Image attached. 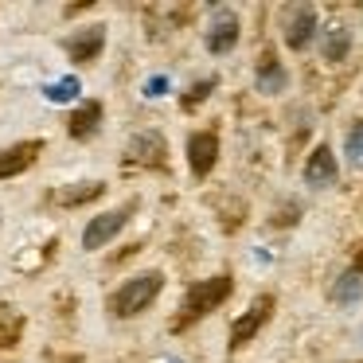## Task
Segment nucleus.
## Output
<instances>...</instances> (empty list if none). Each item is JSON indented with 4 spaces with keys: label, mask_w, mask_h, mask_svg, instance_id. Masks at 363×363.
I'll list each match as a JSON object with an SVG mask.
<instances>
[{
    "label": "nucleus",
    "mask_w": 363,
    "mask_h": 363,
    "mask_svg": "<svg viewBox=\"0 0 363 363\" xmlns=\"http://www.w3.org/2000/svg\"><path fill=\"white\" fill-rule=\"evenodd\" d=\"M238 32H242V28H238L235 12H219L215 24L207 28V51H211V55H227L230 48H238Z\"/></svg>",
    "instance_id": "obj_11"
},
{
    "label": "nucleus",
    "mask_w": 363,
    "mask_h": 363,
    "mask_svg": "<svg viewBox=\"0 0 363 363\" xmlns=\"http://www.w3.org/2000/svg\"><path fill=\"white\" fill-rule=\"evenodd\" d=\"M285 48L293 51H305L308 43H313V32H316V12L308 9V4H297V9L285 12Z\"/></svg>",
    "instance_id": "obj_7"
},
{
    "label": "nucleus",
    "mask_w": 363,
    "mask_h": 363,
    "mask_svg": "<svg viewBox=\"0 0 363 363\" xmlns=\"http://www.w3.org/2000/svg\"><path fill=\"white\" fill-rule=\"evenodd\" d=\"M332 301H336V305H355V301H363V274L359 269H347V274L332 285Z\"/></svg>",
    "instance_id": "obj_15"
},
{
    "label": "nucleus",
    "mask_w": 363,
    "mask_h": 363,
    "mask_svg": "<svg viewBox=\"0 0 363 363\" xmlns=\"http://www.w3.org/2000/svg\"><path fill=\"white\" fill-rule=\"evenodd\" d=\"M43 94H48V102H71L74 94H79V79H59V82H51L48 90H43Z\"/></svg>",
    "instance_id": "obj_19"
},
{
    "label": "nucleus",
    "mask_w": 363,
    "mask_h": 363,
    "mask_svg": "<svg viewBox=\"0 0 363 363\" xmlns=\"http://www.w3.org/2000/svg\"><path fill=\"white\" fill-rule=\"evenodd\" d=\"M258 90L262 94H281L285 90V71L274 51H262V59H258Z\"/></svg>",
    "instance_id": "obj_13"
},
{
    "label": "nucleus",
    "mask_w": 363,
    "mask_h": 363,
    "mask_svg": "<svg viewBox=\"0 0 363 363\" xmlns=\"http://www.w3.org/2000/svg\"><path fill=\"white\" fill-rule=\"evenodd\" d=\"M336 176H340V168H336L332 149H328V145H316L313 157L305 160V184H308V188H316V191H324V188L336 184Z\"/></svg>",
    "instance_id": "obj_9"
},
{
    "label": "nucleus",
    "mask_w": 363,
    "mask_h": 363,
    "mask_svg": "<svg viewBox=\"0 0 363 363\" xmlns=\"http://www.w3.org/2000/svg\"><path fill=\"white\" fill-rule=\"evenodd\" d=\"M160 289H164V274H160V269H145V274H137V277H129V281H121L118 289L110 293L106 308H110L118 320H129V316L145 313V308H149L152 301L160 297Z\"/></svg>",
    "instance_id": "obj_2"
},
{
    "label": "nucleus",
    "mask_w": 363,
    "mask_h": 363,
    "mask_svg": "<svg viewBox=\"0 0 363 363\" xmlns=\"http://www.w3.org/2000/svg\"><path fill=\"white\" fill-rule=\"evenodd\" d=\"M102 191H106L102 180H86V184H67V188H59L51 199H55L59 207H79V203H90V199H98Z\"/></svg>",
    "instance_id": "obj_14"
},
{
    "label": "nucleus",
    "mask_w": 363,
    "mask_h": 363,
    "mask_svg": "<svg viewBox=\"0 0 363 363\" xmlns=\"http://www.w3.org/2000/svg\"><path fill=\"white\" fill-rule=\"evenodd\" d=\"M164 90H168V79H160V74H157V79H149V86H145V94H149V98H160Z\"/></svg>",
    "instance_id": "obj_21"
},
{
    "label": "nucleus",
    "mask_w": 363,
    "mask_h": 363,
    "mask_svg": "<svg viewBox=\"0 0 363 363\" xmlns=\"http://www.w3.org/2000/svg\"><path fill=\"white\" fill-rule=\"evenodd\" d=\"M125 160H129V164H145V168H164V164H168V145H164V137H160L157 129H145V133H137L133 141H129V149H125Z\"/></svg>",
    "instance_id": "obj_5"
},
{
    "label": "nucleus",
    "mask_w": 363,
    "mask_h": 363,
    "mask_svg": "<svg viewBox=\"0 0 363 363\" xmlns=\"http://www.w3.org/2000/svg\"><path fill=\"white\" fill-rule=\"evenodd\" d=\"M215 160H219V137L215 133H191L188 137V164H191V176L196 180H207V172L215 168Z\"/></svg>",
    "instance_id": "obj_8"
},
{
    "label": "nucleus",
    "mask_w": 363,
    "mask_h": 363,
    "mask_svg": "<svg viewBox=\"0 0 363 363\" xmlns=\"http://www.w3.org/2000/svg\"><path fill=\"white\" fill-rule=\"evenodd\" d=\"M215 86H219V79H215V74H211V79H203V82H196V86H191L188 94H184V110H196V106L203 102V98H211V90H215Z\"/></svg>",
    "instance_id": "obj_20"
},
{
    "label": "nucleus",
    "mask_w": 363,
    "mask_h": 363,
    "mask_svg": "<svg viewBox=\"0 0 363 363\" xmlns=\"http://www.w3.org/2000/svg\"><path fill=\"white\" fill-rule=\"evenodd\" d=\"M98 121H102V102H82L79 110L71 113V121H67V133H71L74 141H82V137H90L98 129Z\"/></svg>",
    "instance_id": "obj_12"
},
{
    "label": "nucleus",
    "mask_w": 363,
    "mask_h": 363,
    "mask_svg": "<svg viewBox=\"0 0 363 363\" xmlns=\"http://www.w3.org/2000/svg\"><path fill=\"white\" fill-rule=\"evenodd\" d=\"M230 289H235V281H230L227 274H219V277H207V281H196L188 293H184V305H180V313L172 316V332H188L196 320H203L207 313H215V308H219L223 301L230 297Z\"/></svg>",
    "instance_id": "obj_1"
},
{
    "label": "nucleus",
    "mask_w": 363,
    "mask_h": 363,
    "mask_svg": "<svg viewBox=\"0 0 363 363\" xmlns=\"http://www.w3.org/2000/svg\"><path fill=\"white\" fill-rule=\"evenodd\" d=\"M40 152H43V141H20V145L0 149V180H12V176L28 172Z\"/></svg>",
    "instance_id": "obj_10"
},
{
    "label": "nucleus",
    "mask_w": 363,
    "mask_h": 363,
    "mask_svg": "<svg viewBox=\"0 0 363 363\" xmlns=\"http://www.w3.org/2000/svg\"><path fill=\"white\" fill-rule=\"evenodd\" d=\"M133 211H137V199H129V203L113 207V211H106V215H94V219L86 223V230H82V246H86V250H102V246L129 223Z\"/></svg>",
    "instance_id": "obj_3"
},
{
    "label": "nucleus",
    "mask_w": 363,
    "mask_h": 363,
    "mask_svg": "<svg viewBox=\"0 0 363 363\" xmlns=\"http://www.w3.org/2000/svg\"><path fill=\"white\" fill-rule=\"evenodd\" d=\"M106 48V24H90V28H79L74 35L63 40V51L74 59V63H94Z\"/></svg>",
    "instance_id": "obj_6"
},
{
    "label": "nucleus",
    "mask_w": 363,
    "mask_h": 363,
    "mask_svg": "<svg viewBox=\"0 0 363 363\" xmlns=\"http://www.w3.org/2000/svg\"><path fill=\"white\" fill-rule=\"evenodd\" d=\"M274 305H277V301L269 297V293H262V297H254V301H250V308H246V313L238 316L235 324H230V352L246 347L254 336H258L262 324H266L269 316H274Z\"/></svg>",
    "instance_id": "obj_4"
},
{
    "label": "nucleus",
    "mask_w": 363,
    "mask_h": 363,
    "mask_svg": "<svg viewBox=\"0 0 363 363\" xmlns=\"http://www.w3.org/2000/svg\"><path fill=\"white\" fill-rule=\"evenodd\" d=\"M347 51H352V32H347V28H332V32L324 35V59H328V63H344Z\"/></svg>",
    "instance_id": "obj_16"
},
{
    "label": "nucleus",
    "mask_w": 363,
    "mask_h": 363,
    "mask_svg": "<svg viewBox=\"0 0 363 363\" xmlns=\"http://www.w3.org/2000/svg\"><path fill=\"white\" fill-rule=\"evenodd\" d=\"M20 332H24V316L12 308H0V347H16Z\"/></svg>",
    "instance_id": "obj_17"
},
{
    "label": "nucleus",
    "mask_w": 363,
    "mask_h": 363,
    "mask_svg": "<svg viewBox=\"0 0 363 363\" xmlns=\"http://www.w3.org/2000/svg\"><path fill=\"white\" fill-rule=\"evenodd\" d=\"M355 269L363 274V246H359V258H355Z\"/></svg>",
    "instance_id": "obj_22"
},
{
    "label": "nucleus",
    "mask_w": 363,
    "mask_h": 363,
    "mask_svg": "<svg viewBox=\"0 0 363 363\" xmlns=\"http://www.w3.org/2000/svg\"><path fill=\"white\" fill-rule=\"evenodd\" d=\"M344 152H347V160H352L355 168H363V121H355V125L347 129V141H344Z\"/></svg>",
    "instance_id": "obj_18"
}]
</instances>
